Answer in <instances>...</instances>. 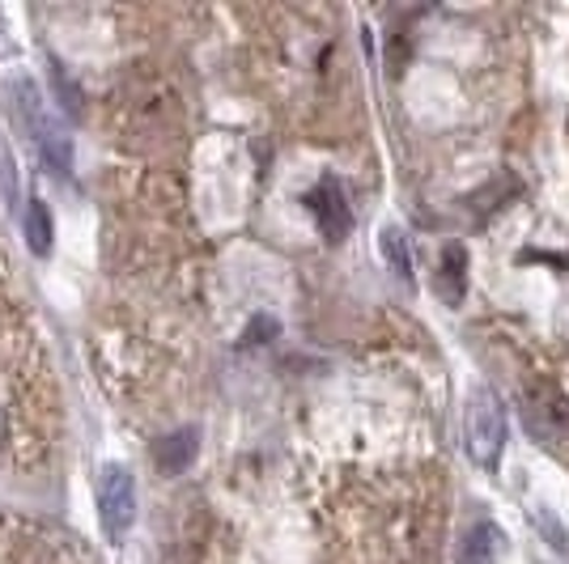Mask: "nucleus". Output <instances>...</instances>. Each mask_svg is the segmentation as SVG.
<instances>
[{
	"instance_id": "obj_1",
	"label": "nucleus",
	"mask_w": 569,
	"mask_h": 564,
	"mask_svg": "<svg viewBox=\"0 0 569 564\" xmlns=\"http://www.w3.org/2000/svg\"><path fill=\"white\" fill-rule=\"evenodd\" d=\"M98 517H102V531L107 540H123L137 522V489H132V475L123 467H107L98 480Z\"/></svg>"
},
{
	"instance_id": "obj_8",
	"label": "nucleus",
	"mask_w": 569,
	"mask_h": 564,
	"mask_svg": "<svg viewBox=\"0 0 569 564\" xmlns=\"http://www.w3.org/2000/svg\"><path fill=\"white\" fill-rule=\"evenodd\" d=\"M26 242L34 255H48L51 251V212L43 200H30V212H26Z\"/></svg>"
},
{
	"instance_id": "obj_3",
	"label": "nucleus",
	"mask_w": 569,
	"mask_h": 564,
	"mask_svg": "<svg viewBox=\"0 0 569 564\" xmlns=\"http://www.w3.org/2000/svg\"><path fill=\"white\" fill-rule=\"evenodd\" d=\"M501 442H506V416L493 395H476L472 412H468V450L480 467H493L501 459Z\"/></svg>"
},
{
	"instance_id": "obj_2",
	"label": "nucleus",
	"mask_w": 569,
	"mask_h": 564,
	"mask_svg": "<svg viewBox=\"0 0 569 564\" xmlns=\"http://www.w3.org/2000/svg\"><path fill=\"white\" fill-rule=\"evenodd\" d=\"M18 94H22V115H26V123H30V132H34V141H39L43 162H48L51 170H60V174H69V170H72L69 137H64V132H60V128L48 119V111H43V98H39V90H34L30 81H18Z\"/></svg>"
},
{
	"instance_id": "obj_10",
	"label": "nucleus",
	"mask_w": 569,
	"mask_h": 564,
	"mask_svg": "<svg viewBox=\"0 0 569 564\" xmlns=\"http://www.w3.org/2000/svg\"><path fill=\"white\" fill-rule=\"evenodd\" d=\"M379 246H382V259H387L403 281H408V276H412V259H408V242H403V234L396 230V225H387V230H382Z\"/></svg>"
},
{
	"instance_id": "obj_11",
	"label": "nucleus",
	"mask_w": 569,
	"mask_h": 564,
	"mask_svg": "<svg viewBox=\"0 0 569 564\" xmlns=\"http://www.w3.org/2000/svg\"><path fill=\"white\" fill-rule=\"evenodd\" d=\"M51 77H56V90H60V98H64V111H69V115H77V111H81V94L72 90L69 72L60 69V64H51Z\"/></svg>"
},
{
	"instance_id": "obj_4",
	"label": "nucleus",
	"mask_w": 569,
	"mask_h": 564,
	"mask_svg": "<svg viewBox=\"0 0 569 564\" xmlns=\"http://www.w3.org/2000/svg\"><path fill=\"white\" fill-rule=\"evenodd\" d=\"M527 424L540 433V437H557V433H566L569 429V400L557 391V386H527Z\"/></svg>"
},
{
	"instance_id": "obj_9",
	"label": "nucleus",
	"mask_w": 569,
	"mask_h": 564,
	"mask_svg": "<svg viewBox=\"0 0 569 564\" xmlns=\"http://www.w3.org/2000/svg\"><path fill=\"white\" fill-rule=\"evenodd\" d=\"M501 552V531L498 526H476L472 540H468V564H493Z\"/></svg>"
},
{
	"instance_id": "obj_5",
	"label": "nucleus",
	"mask_w": 569,
	"mask_h": 564,
	"mask_svg": "<svg viewBox=\"0 0 569 564\" xmlns=\"http://www.w3.org/2000/svg\"><path fill=\"white\" fill-rule=\"evenodd\" d=\"M310 212H315V221H319V230L332 238H345L349 234V225H353V212L345 204V191L336 188V179H323L319 188L307 195Z\"/></svg>"
},
{
	"instance_id": "obj_7",
	"label": "nucleus",
	"mask_w": 569,
	"mask_h": 564,
	"mask_svg": "<svg viewBox=\"0 0 569 564\" xmlns=\"http://www.w3.org/2000/svg\"><path fill=\"white\" fill-rule=\"evenodd\" d=\"M191 454H196V429H183V433H170L167 442H158V463L162 471H183L191 463Z\"/></svg>"
},
{
	"instance_id": "obj_6",
	"label": "nucleus",
	"mask_w": 569,
	"mask_h": 564,
	"mask_svg": "<svg viewBox=\"0 0 569 564\" xmlns=\"http://www.w3.org/2000/svg\"><path fill=\"white\" fill-rule=\"evenodd\" d=\"M438 293H442V302H451V306L463 302V293H468V255H463V246H447V251H442V263H438Z\"/></svg>"
}]
</instances>
